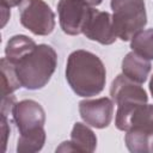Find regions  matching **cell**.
<instances>
[{
	"instance_id": "obj_1",
	"label": "cell",
	"mask_w": 153,
	"mask_h": 153,
	"mask_svg": "<svg viewBox=\"0 0 153 153\" xmlns=\"http://www.w3.org/2000/svg\"><path fill=\"white\" fill-rule=\"evenodd\" d=\"M66 79L74 93L80 97H92L104 90L106 71L96 54L79 49L68 56Z\"/></svg>"
},
{
	"instance_id": "obj_2",
	"label": "cell",
	"mask_w": 153,
	"mask_h": 153,
	"mask_svg": "<svg viewBox=\"0 0 153 153\" xmlns=\"http://www.w3.org/2000/svg\"><path fill=\"white\" fill-rule=\"evenodd\" d=\"M57 54L48 44H37L31 51L13 63L17 78L26 90L44 87L55 72Z\"/></svg>"
},
{
	"instance_id": "obj_3",
	"label": "cell",
	"mask_w": 153,
	"mask_h": 153,
	"mask_svg": "<svg viewBox=\"0 0 153 153\" xmlns=\"http://www.w3.org/2000/svg\"><path fill=\"white\" fill-rule=\"evenodd\" d=\"M112 24L117 38L129 41L147 24L143 0H111Z\"/></svg>"
},
{
	"instance_id": "obj_4",
	"label": "cell",
	"mask_w": 153,
	"mask_h": 153,
	"mask_svg": "<svg viewBox=\"0 0 153 153\" xmlns=\"http://www.w3.org/2000/svg\"><path fill=\"white\" fill-rule=\"evenodd\" d=\"M111 99L117 104L115 123L122 121L135 106L145 104L148 100L147 93L141 84L127 78L123 73L117 75L110 87Z\"/></svg>"
},
{
	"instance_id": "obj_5",
	"label": "cell",
	"mask_w": 153,
	"mask_h": 153,
	"mask_svg": "<svg viewBox=\"0 0 153 153\" xmlns=\"http://www.w3.org/2000/svg\"><path fill=\"white\" fill-rule=\"evenodd\" d=\"M20 24L33 35L47 36L55 27V14L43 0H24L19 7Z\"/></svg>"
},
{
	"instance_id": "obj_6",
	"label": "cell",
	"mask_w": 153,
	"mask_h": 153,
	"mask_svg": "<svg viewBox=\"0 0 153 153\" xmlns=\"http://www.w3.org/2000/svg\"><path fill=\"white\" fill-rule=\"evenodd\" d=\"M90 11L91 6L82 0H60L57 4V13L62 31L71 36L82 33Z\"/></svg>"
},
{
	"instance_id": "obj_7",
	"label": "cell",
	"mask_w": 153,
	"mask_h": 153,
	"mask_svg": "<svg viewBox=\"0 0 153 153\" xmlns=\"http://www.w3.org/2000/svg\"><path fill=\"white\" fill-rule=\"evenodd\" d=\"M82 33L86 38L96 41L103 45L112 44L117 38L112 24V16L109 12L98 11L93 7H91Z\"/></svg>"
},
{
	"instance_id": "obj_8",
	"label": "cell",
	"mask_w": 153,
	"mask_h": 153,
	"mask_svg": "<svg viewBox=\"0 0 153 153\" xmlns=\"http://www.w3.org/2000/svg\"><path fill=\"white\" fill-rule=\"evenodd\" d=\"M11 114L13 116L17 129L19 130V134H25L44 127V109L38 102L33 99H23L17 102Z\"/></svg>"
},
{
	"instance_id": "obj_9",
	"label": "cell",
	"mask_w": 153,
	"mask_h": 153,
	"mask_svg": "<svg viewBox=\"0 0 153 153\" xmlns=\"http://www.w3.org/2000/svg\"><path fill=\"white\" fill-rule=\"evenodd\" d=\"M79 114L86 124L97 129L106 128L112 120L114 100L108 97L84 99L79 103Z\"/></svg>"
},
{
	"instance_id": "obj_10",
	"label": "cell",
	"mask_w": 153,
	"mask_h": 153,
	"mask_svg": "<svg viewBox=\"0 0 153 153\" xmlns=\"http://www.w3.org/2000/svg\"><path fill=\"white\" fill-rule=\"evenodd\" d=\"M116 127L123 131L134 130L153 136V105L145 103L135 106Z\"/></svg>"
},
{
	"instance_id": "obj_11",
	"label": "cell",
	"mask_w": 153,
	"mask_h": 153,
	"mask_svg": "<svg viewBox=\"0 0 153 153\" xmlns=\"http://www.w3.org/2000/svg\"><path fill=\"white\" fill-rule=\"evenodd\" d=\"M97 147L96 134L84 123L76 122L71 133V140L62 142L56 152H82L91 153Z\"/></svg>"
},
{
	"instance_id": "obj_12",
	"label": "cell",
	"mask_w": 153,
	"mask_h": 153,
	"mask_svg": "<svg viewBox=\"0 0 153 153\" xmlns=\"http://www.w3.org/2000/svg\"><path fill=\"white\" fill-rule=\"evenodd\" d=\"M151 61L140 56L135 51L128 53L122 60V73L135 82L143 84L151 72Z\"/></svg>"
},
{
	"instance_id": "obj_13",
	"label": "cell",
	"mask_w": 153,
	"mask_h": 153,
	"mask_svg": "<svg viewBox=\"0 0 153 153\" xmlns=\"http://www.w3.org/2000/svg\"><path fill=\"white\" fill-rule=\"evenodd\" d=\"M37 44L33 39L25 35H16L11 37L5 48V57L11 62L16 63L19 61L24 55L31 51Z\"/></svg>"
},
{
	"instance_id": "obj_14",
	"label": "cell",
	"mask_w": 153,
	"mask_h": 153,
	"mask_svg": "<svg viewBox=\"0 0 153 153\" xmlns=\"http://www.w3.org/2000/svg\"><path fill=\"white\" fill-rule=\"evenodd\" d=\"M45 142L44 128H38L25 134H20L17 142L18 153H33L43 148Z\"/></svg>"
},
{
	"instance_id": "obj_15",
	"label": "cell",
	"mask_w": 153,
	"mask_h": 153,
	"mask_svg": "<svg viewBox=\"0 0 153 153\" xmlns=\"http://www.w3.org/2000/svg\"><path fill=\"white\" fill-rule=\"evenodd\" d=\"M130 48L140 56L153 60V29L140 30L130 39Z\"/></svg>"
},
{
	"instance_id": "obj_16",
	"label": "cell",
	"mask_w": 153,
	"mask_h": 153,
	"mask_svg": "<svg viewBox=\"0 0 153 153\" xmlns=\"http://www.w3.org/2000/svg\"><path fill=\"white\" fill-rule=\"evenodd\" d=\"M1 66V97L12 94L16 90L20 88L22 85L17 78L14 66L6 57H2L0 61Z\"/></svg>"
},
{
	"instance_id": "obj_17",
	"label": "cell",
	"mask_w": 153,
	"mask_h": 153,
	"mask_svg": "<svg viewBox=\"0 0 153 153\" xmlns=\"http://www.w3.org/2000/svg\"><path fill=\"white\" fill-rule=\"evenodd\" d=\"M126 146L130 152L134 153H147L152 152L153 147V136L137 133L134 130H127L126 137Z\"/></svg>"
},
{
	"instance_id": "obj_18",
	"label": "cell",
	"mask_w": 153,
	"mask_h": 153,
	"mask_svg": "<svg viewBox=\"0 0 153 153\" xmlns=\"http://www.w3.org/2000/svg\"><path fill=\"white\" fill-rule=\"evenodd\" d=\"M16 103L17 102H16V97L13 96V93L5 96V97H1V115L7 116L10 112H12Z\"/></svg>"
},
{
	"instance_id": "obj_19",
	"label": "cell",
	"mask_w": 153,
	"mask_h": 153,
	"mask_svg": "<svg viewBox=\"0 0 153 153\" xmlns=\"http://www.w3.org/2000/svg\"><path fill=\"white\" fill-rule=\"evenodd\" d=\"M8 134H10V127H8V122H7V116L1 115V139H2L4 151L6 148V142H7Z\"/></svg>"
},
{
	"instance_id": "obj_20",
	"label": "cell",
	"mask_w": 153,
	"mask_h": 153,
	"mask_svg": "<svg viewBox=\"0 0 153 153\" xmlns=\"http://www.w3.org/2000/svg\"><path fill=\"white\" fill-rule=\"evenodd\" d=\"M10 16H11V12H10V8L8 7H4L1 6V26L4 27L7 23V20L10 19Z\"/></svg>"
},
{
	"instance_id": "obj_21",
	"label": "cell",
	"mask_w": 153,
	"mask_h": 153,
	"mask_svg": "<svg viewBox=\"0 0 153 153\" xmlns=\"http://www.w3.org/2000/svg\"><path fill=\"white\" fill-rule=\"evenodd\" d=\"M23 1L24 0H1V6L11 8V7H14V6L20 5Z\"/></svg>"
},
{
	"instance_id": "obj_22",
	"label": "cell",
	"mask_w": 153,
	"mask_h": 153,
	"mask_svg": "<svg viewBox=\"0 0 153 153\" xmlns=\"http://www.w3.org/2000/svg\"><path fill=\"white\" fill-rule=\"evenodd\" d=\"M85 4H87L88 6H98V5H100L102 4V1L103 0H82Z\"/></svg>"
},
{
	"instance_id": "obj_23",
	"label": "cell",
	"mask_w": 153,
	"mask_h": 153,
	"mask_svg": "<svg viewBox=\"0 0 153 153\" xmlns=\"http://www.w3.org/2000/svg\"><path fill=\"white\" fill-rule=\"evenodd\" d=\"M149 91H151L152 97H153V75L151 76V80H149Z\"/></svg>"
},
{
	"instance_id": "obj_24",
	"label": "cell",
	"mask_w": 153,
	"mask_h": 153,
	"mask_svg": "<svg viewBox=\"0 0 153 153\" xmlns=\"http://www.w3.org/2000/svg\"><path fill=\"white\" fill-rule=\"evenodd\" d=\"M152 152H153V147H152Z\"/></svg>"
}]
</instances>
